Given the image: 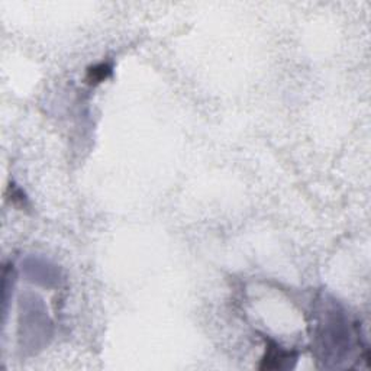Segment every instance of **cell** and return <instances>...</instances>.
Wrapping results in <instances>:
<instances>
[{"mask_svg": "<svg viewBox=\"0 0 371 371\" xmlns=\"http://www.w3.org/2000/svg\"><path fill=\"white\" fill-rule=\"evenodd\" d=\"M313 341L317 357L326 367H338L352 348V330L344 312L334 303H325L313 325Z\"/></svg>", "mask_w": 371, "mask_h": 371, "instance_id": "1", "label": "cell"}, {"mask_svg": "<svg viewBox=\"0 0 371 371\" xmlns=\"http://www.w3.org/2000/svg\"><path fill=\"white\" fill-rule=\"evenodd\" d=\"M112 73V67L109 64H98L95 65V67H90L87 70V76H86V80L90 83V85H98V83H102L104 82L106 78H108Z\"/></svg>", "mask_w": 371, "mask_h": 371, "instance_id": "4", "label": "cell"}, {"mask_svg": "<svg viewBox=\"0 0 371 371\" xmlns=\"http://www.w3.org/2000/svg\"><path fill=\"white\" fill-rule=\"evenodd\" d=\"M297 361V354L289 351L276 342H269L264 354L260 370H289L293 368Z\"/></svg>", "mask_w": 371, "mask_h": 371, "instance_id": "2", "label": "cell"}, {"mask_svg": "<svg viewBox=\"0 0 371 371\" xmlns=\"http://www.w3.org/2000/svg\"><path fill=\"white\" fill-rule=\"evenodd\" d=\"M13 266H5L3 269V282H2V300H3V322H6L8 315V304H9V293L15 284V270L12 269Z\"/></svg>", "mask_w": 371, "mask_h": 371, "instance_id": "3", "label": "cell"}]
</instances>
